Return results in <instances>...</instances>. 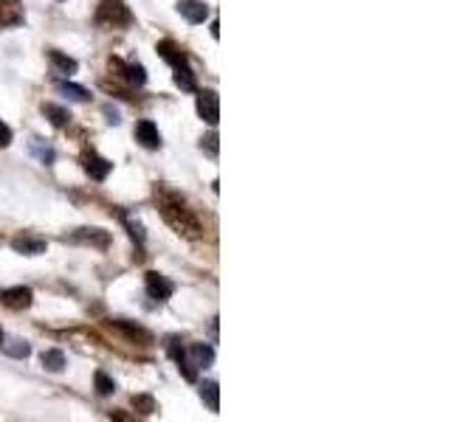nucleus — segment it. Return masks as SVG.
<instances>
[{
	"label": "nucleus",
	"mask_w": 451,
	"mask_h": 422,
	"mask_svg": "<svg viewBox=\"0 0 451 422\" xmlns=\"http://www.w3.org/2000/svg\"><path fill=\"white\" fill-rule=\"evenodd\" d=\"M158 208H161V217L170 223L173 231H178L186 239H200L203 237V226L195 217V211L184 203V197L173 194V192H158Z\"/></svg>",
	"instance_id": "f257e3e1"
},
{
	"label": "nucleus",
	"mask_w": 451,
	"mask_h": 422,
	"mask_svg": "<svg viewBox=\"0 0 451 422\" xmlns=\"http://www.w3.org/2000/svg\"><path fill=\"white\" fill-rule=\"evenodd\" d=\"M96 23L102 28H127L133 26V12L127 9L125 0H102L96 12Z\"/></svg>",
	"instance_id": "f03ea898"
},
{
	"label": "nucleus",
	"mask_w": 451,
	"mask_h": 422,
	"mask_svg": "<svg viewBox=\"0 0 451 422\" xmlns=\"http://www.w3.org/2000/svg\"><path fill=\"white\" fill-rule=\"evenodd\" d=\"M62 239L73 242V245H91V248H99V250L110 248V234L102 231V228H79V231H73V234H68Z\"/></svg>",
	"instance_id": "7ed1b4c3"
},
{
	"label": "nucleus",
	"mask_w": 451,
	"mask_h": 422,
	"mask_svg": "<svg viewBox=\"0 0 451 422\" xmlns=\"http://www.w3.org/2000/svg\"><path fill=\"white\" fill-rule=\"evenodd\" d=\"M144 287H147V295H150V299H155V302H167V299H173V293H175V284L167 276L155 273V270H150L144 276Z\"/></svg>",
	"instance_id": "20e7f679"
},
{
	"label": "nucleus",
	"mask_w": 451,
	"mask_h": 422,
	"mask_svg": "<svg viewBox=\"0 0 451 422\" xmlns=\"http://www.w3.org/2000/svg\"><path fill=\"white\" fill-rule=\"evenodd\" d=\"M82 169L94 178V181H105L110 172H113V163L107 160V158H102V155H96L94 149H85L82 152Z\"/></svg>",
	"instance_id": "39448f33"
},
{
	"label": "nucleus",
	"mask_w": 451,
	"mask_h": 422,
	"mask_svg": "<svg viewBox=\"0 0 451 422\" xmlns=\"http://www.w3.org/2000/svg\"><path fill=\"white\" fill-rule=\"evenodd\" d=\"M12 248H15L17 253H23V257H39V253H46L48 242H46L43 237H37V234L23 231V234L12 237Z\"/></svg>",
	"instance_id": "423d86ee"
},
{
	"label": "nucleus",
	"mask_w": 451,
	"mask_h": 422,
	"mask_svg": "<svg viewBox=\"0 0 451 422\" xmlns=\"http://www.w3.org/2000/svg\"><path fill=\"white\" fill-rule=\"evenodd\" d=\"M110 71L118 76V79H125L127 84H136V88H141V84L147 82V71L136 62H121V59H110Z\"/></svg>",
	"instance_id": "0eeeda50"
},
{
	"label": "nucleus",
	"mask_w": 451,
	"mask_h": 422,
	"mask_svg": "<svg viewBox=\"0 0 451 422\" xmlns=\"http://www.w3.org/2000/svg\"><path fill=\"white\" fill-rule=\"evenodd\" d=\"M197 116L206 124H218L220 121V99L215 91H200L197 93Z\"/></svg>",
	"instance_id": "6e6552de"
},
{
	"label": "nucleus",
	"mask_w": 451,
	"mask_h": 422,
	"mask_svg": "<svg viewBox=\"0 0 451 422\" xmlns=\"http://www.w3.org/2000/svg\"><path fill=\"white\" fill-rule=\"evenodd\" d=\"M0 304L9 307V310H26V307H31V290L23 287V284L9 287V290L0 293Z\"/></svg>",
	"instance_id": "1a4fd4ad"
},
{
	"label": "nucleus",
	"mask_w": 451,
	"mask_h": 422,
	"mask_svg": "<svg viewBox=\"0 0 451 422\" xmlns=\"http://www.w3.org/2000/svg\"><path fill=\"white\" fill-rule=\"evenodd\" d=\"M178 12H181V17L186 20V23H192V26H197V23H203L209 17V6L203 3V0H181L178 3Z\"/></svg>",
	"instance_id": "9d476101"
},
{
	"label": "nucleus",
	"mask_w": 451,
	"mask_h": 422,
	"mask_svg": "<svg viewBox=\"0 0 451 422\" xmlns=\"http://www.w3.org/2000/svg\"><path fill=\"white\" fill-rule=\"evenodd\" d=\"M136 141L144 149H158L161 147V133H158V127L150 118H144V121L136 124Z\"/></svg>",
	"instance_id": "9b49d317"
},
{
	"label": "nucleus",
	"mask_w": 451,
	"mask_h": 422,
	"mask_svg": "<svg viewBox=\"0 0 451 422\" xmlns=\"http://www.w3.org/2000/svg\"><path fill=\"white\" fill-rule=\"evenodd\" d=\"M184 352H186V358H189V363L195 369H206L215 360V349L206 347V344H189V347H184Z\"/></svg>",
	"instance_id": "f8f14e48"
},
{
	"label": "nucleus",
	"mask_w": 451,
	"mask_h": 422,
	"mask_svg": "<svg viewBox=\"0 0 451 422\" xmlns=\"http://www.w3.org/2000/svg\"><path fill=\"white\" fill-rule=\"evenodd\" d=\"M173 79H175V84L181 91H186V93H195L197 91V82H195V71L189 68V62L184 59V62H178V65H173Z\"/></svg>",
	"instance_id": "ddd939ff"
},
{
	"label": "nucleus",
	"mask_w": 451,
	"mask_h": 422,
	"mask_svg": "<svg viewBox=\"0 0 451 422\" xmlns=\"http://www.w3.org/2000/svg\"><path fill=\"white\" fill-rule=\"evenodd\" d=\"M116 329L125 332L130 341H139V344H152V335L144 329V327H136V324H127V321H113Z\"/></svg>",
	"instance_id": "4468645a"
},
{
	"label": "nucleus",
	"mask_w": 451,
	"mask_h": 422,
	"mask_svg": "<svg viewBox=\"0 0 451 422\" xmlns=\"http://www.w3.org/2000/svg\"><path fill=\"white\" fill-rule=\"evenodd\" d=\"M200 400L209 405V411H220V389L215 380H206V383H200Z\"/></svg>",
	"instance_id": "2eb2a0df"
},
{
	"label": "nucleus",
	"mask_w": 451,
	"mask_h": 422,
	"mask_svg": "<svg viewBox=\"0 0 451 422\" xmlns=\"http://www.w3.org/2000/svg\"><path fill=\"white\" fill-rule=\"evenodd\" d=\"M20 20H23V15L17 9V0H9V3H3V0H0V28L15 26Z\"/></svg>",
	"instance_id": "dca6fc26"
},
{
	"label": "nucleus",
	"mask_w": 451,
	"mask_h": 422,
	"mask_svg": "<svg viewBox=\"0 0 451 422\" xmlns=\"http://www.w3.org/2000/svg\"><path fill=\"white\" fill-rule=\"evenodd\" d=\"M155 51L161 54V59H167L170 65H178V62H184V59H186V57H184V51L175 46V42H170V39H161Z\"/></svg>",
	"instance_id": "f3484780"
},
{
	"label": "nucleus",
	"mask_w": 451,
	"mask_h": 422,
	"mask_svg": "<svg viewBox=\"0 0 451 422\" xmlns=\"http://www.w3.org/2000/svg\"><path fill=\"white\" fill-rule=\"evenodd\" d=\"M43 116L54 124V127H68L71 124V113L65 110V107H60V104H43Z\"/></svg>",
	"instance_id": "a211bd4d"
},
{
	"label": "nucleus",
	"mask_w": 451,
	"mask_h": 422,
	"mask_svg": "<svg viewBox=\"0 0 451 422\" xmlns=\"http://www.w3.org/2000/svg\"><path fill=\"white\" fill-rule=\"evenodd\" d=\"M48 59H51V65H54L60 73H68V76H71V73H76V68H79V65H76V59L65 57V54H62V51H57V48H51V51H48Z\"/></svg>",
	"instance_id": "6ab92c4d"
},
{
	"label": "nucleus",
	"mask_w": 451,
	"mask_h": 422,
	"mask_svg": "<svg viewBox=\"0 0 451 422\" xmlns=\"http://www.w3.org/2000/svg\"><path fill=\"white\" fill-rule=\"evenodd\" d=\"M57 91H60L62 96L73 99V102H88V99H91V93L82 88V84H73V82H57Z\"/></svg>",
	"instance_id": "aec40b11"
},
{
	"label": "nucleus",
	"mask_w": 451,
	"mask_h": 422,
	"mask_svg": "<svg viewBox=\"0 0 451 422\" xmlns=\"http://www.w3.org/2000/svg\"><path fill=\"white\" fill-rule=\"evenodd\" d=\"M39 363H43V369H48V371H62L65 369V355L60 349H46L43 355H39Z\"/></svg>",
	"instance_id": "412c9836"
},
{
	"label": "nucleus",
	"mask_w": 451,
	"mask_h": 422,
	"mask_svg": "<svg viewBox=\"0 0 451 422\" xmlns=\"http://www.w3.org/2000/svg\"><path fill=\"white\" fill-rule=\"evenodd\" d=\"M94 383H96V392H99L102 397H107V394L116 392V380H113L107 371H96V374H94Z\"/></svg>",
	"instance_id": "4be33fe9"
},
{
	"label": "nucleus",
	"mask_w": 451,
	"mask_h": 422,
	"mask_svg": "<svg viewBox=\"0 0 451 422\" xmlns=\"http://www.w3.org/2000/svg\"><path fill=\"white\" fill-rule=\"evenodd\" d=\"M133 408H136L139 414H144V416H150V414L158 411V405H155V400H152L150 394H136V397H133Z\"/></svg>",
	"instance_id": "5701e85b"
},
{
	"label": "nucleus",
	"mask_w": 451,
	"mask_h": 422,
	"mask_svg": "<svg viewBox=\"0 0 451 422\" xmlns=\"http://www.w3.org/2000/svg\"><path fill=\"white\" fill-rule=\"evenodd\" d=\"M31 149H34V155L39 158V163H46V166L54 163V149H51V147H43V144L34 138V141H31Z\"/></svg>",
	"instance_id": "b1692460"
},
{
	"label": "nucleus",
	"mask_w": 451,
	"mask_h": 422,
	"mask_svg": "<svg viewBox=\"0 0 451 422\" xmlns=\"http://www.w3.org/2000/svg\"><path fill=\"white\" fill-rule=\"evenodd\" d=\"M6 352H9L12 358H28V355H31V347H28L26 341H12V344H6Z\"/></svg>",
	"instance_id": "393cba45"
},
{
	"label": "nucleus",
	"mask_w": 451,
	"mask_h": 422,
	"mask_svg": "<svg viewBox=\"0 0 451 422\" xmlns=\"http://www.w3.org/2000/svg\"><path fill=\"white\" fill-rule=\"evenodd\" d=\"M200 149H206L209 155H218V149H220V144H218V133L203 136V138H200Z\"/></svg>",
	"instance_id": "a878e982"
},
{
	"label": "nucleus",
	"mask_w": 451,
	"mask_h": 422,
	"mask_svg": "<svg viewBox=\"0 0 451 422\" xmlns=\"http://www.w3.org/2000/svg\"><path fill=\"white\" fill-rule=\"evenodd\" d=\"M125 226H127V231H130V237L139 242V245H144V228H141V223H133V220H125Z\"/></svg>",
	"instance_id": "bb28decb"
},
{
	"label": "nucleus",
	"mask_w": 451,
	"mask_h": 422,
	"mask_svg": "<svg viewBox=\"0 0 451 422\" xmlns=\"http://www.w3.org/2000/svg\"><path fill=\"white\" fill-rule=\"evenodd\" d=\"M12 144V130H9V124L0 118V147H9Z\"/></svg>",
	"instance_id": "cd10ccee"
},
{
	"label": "nucleus",
	"mask_w": 451,
	"mask_h": 422,
	"mask_svg": "<svg viewBox=\"0 0 451 422\" xmlns=\"http://www.w3.org/2000/svg\"><path fill=\"white\" fill-rule=\"evenodd\" d=\"M105 116H107V121H110V124H118V121H121V118H118V113H116V110H110V107H105Z\"/></svg>",
	"instance_id": "c85d7f7f"
},
{
	"label": "nucleus",
	"mask_w": 451,
	"mask_h": 422,
	"mask_svg": "<svg viewBox=\"0 0 451 422\" xmlns=\"http://www.w3.org/2000/svg\"><path fill=\"white\" fill-rule=\"evenodd\" d=\"M0 347H3V329H0Z\"/></svg>",
	"instance_id": "c756f323"
}]
</instances>
